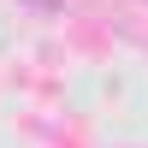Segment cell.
Returning <instances> with one entry per match:
<instances>
[{"mask_svg": "<svg viewBox=\"0 0 148 148\" xmlns=\"http://www.w3.org/2000/svg\"><path fill=\"white\" fill-rule=\"evenodd\" d=\"M24 6H36V12H59L65 0H24Z\"/></svg>", "mask_w": 148, "mask_h": 148, "instance_id": "1", "label": "cell"}]
</instances>
